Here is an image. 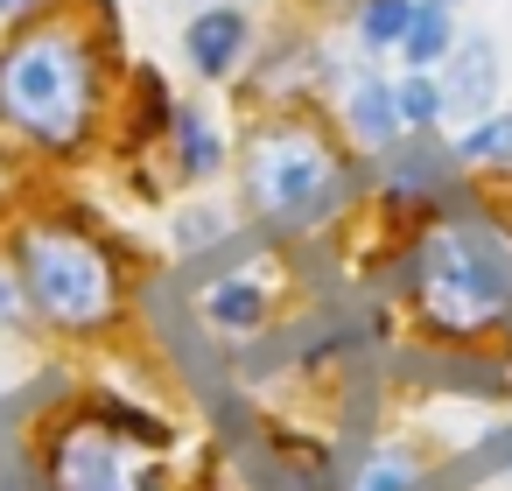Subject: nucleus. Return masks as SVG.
<instances>
[{
    "instance_id": "1",
    "label": "nucleus",
    "mask_w": 512,
    "mask_h": 491,
    "mask_svg": "<svg viewBox=\"0 0 512 491\" xmlns=\"http://www.w3.org/2000/svg\"><path fill=\"white\" fill-rule=\"evenodd\" d=\"M113 120V8L50 0L0 43V134L22 155L78 162Z\"/></svg>"
},
{
    "instance_id": "2",
    "label": "nucleus",
    "mask_w": 512,
    "mask_h": 491,
    "mask_svg": "<svg viewBox=\"0 0 512 491\" xmlns=\"http://www.w3.org/2000/svg\"><path fill=\"white\" fill-rule=\"evenodd\" d=\"M407 302L428 337L484 344L512 323V218L491 204H435L407 246Z\"/></svg>"
},
{
    "instance_id": "3",
    "label": "nucleus",
    "mask_w": 512,
    "mask_h": 491,
    "mask_svg": "<svg viewBox=\"0 0 512 491\" xmlns=\"http://www.w3.org/2000/svg\"><path fill=\"white\" fill-rule=\"evenodd\" d=\"M358 197V162L344 155V141L302 113L281 106L274 120H260L239 148V211L253 218V232L267 239H309L323 225H337Z\"/></svg>"
},
{
    "instance_id": "4",
    "label": "nucleus",
    "mask_w": 512,
    "mask_h": 491,
    "mask_svg": "<svg viewBox=\"0 0 512 491\" xmlns=\"http://www.w3.org/2000/svg\"><path fill=\"white\" fill-rule=\"evenodd\" d=\"M29 316L57 337H106L127 316V260L106 232L71 211H22L8 232Z\"/></svg>"
},
{
    "instance_id": "5",
    "label": "nucleus",
    "mask_w": 512,
    "mask_h": 491,
    "mask_svg": "<svg viewBox=\"0 0 512 491\" xmlns=\"http://www.w3.org/2000/svg\"><path fill=\"white\" fill-rule=\"evenodd\" d=\"M169 428L113 393H92L71 421L43 435V491H176L169 484Z\"/></svg>"
},
{
    "instance_id": "6",
    "label": "nucleus",
    "mask_w": 512,
    "mask_h": 491,
    "mask_svg": "<svg viewBox=\"0 0 512 491\" xmlns=\"http://www.w3.org/2000/svg\"><path fill=\"white\" fill-rule=\"evenodd\" d=\"M337 127L358 155H400L407 148V120H400V92L379 71H351L337 85Z\"/></svg>"
},
{
    "instance_id": "7",
    "label": "nucleus",
    "mask_w": 512,
    "mask_h": 491,
    "mask_svg": "<svg viewBox=\"0 0 512 491\" xmlns=\"http://www.w3.org/2000/svg\"><path fill=\"white\" fill-rule=\"evenodd\" d=\"M183 57H190L197 78L232 85V78L253 64V15L232 8V0H218V8H197L190 29H183Z\"/></svg>"
},
{
    "instance_id": "8",
    "label": "nucleus",
    "mask_w": 512,
    "mask_h": 491,
    "mask_svg": "<svg viewBox=\"0 0 512 491\" xmlns=\"http://www.w3.org/2000/svg\"><path fill=\"white\" fill-rule=\"evenodd\" d=\"M442 78V99H449V120H484V113H498V36H484V29H463L456 36V50H449V64L435 71Z\"/></svg>"
},
{
    "instance_id": "9",
    "label": "nucleus",
    "mask_w": 512,
    "mask_h": 491,
    "mask_svg": "<svg viewBox=\"0 0 512 491\" xmlns=\"http://www.w3.org/2000/svg\"><path fill=\"white\" fill-rule=\"evenodd\" d=\"M197 309H204L211 330H225V337H253V330H267L274 295H267L253 274H218V281L197 295Z\"/></svg>"
},
{
    "instance_id": "10",
    "label": "nucleus",
    "mask_w": 512,
    "mask_h": 491,
    "mask_svg": "<svg viewBox=\"0 0 512 491\" xmlns=\"http://www.w3.org/2000/svg\"><path fill=\"white\" fill-rule=\"evenodd\" d=\"M169 155H176L183 183H211V176L225 169V134H218V120H211L204 106H176V113H169Z\"/></svg>"
},
{
    "instance_id": "11",
    "label": "nucleus",
    "mask_w": 512,
    "mask_h": 491,
    "mask_svg": "<svg viewBox=\"0 0 512 491\" xmlns=\"http://www.w3.org/2000/svg\"><path fill=\"white\" fill-rule=\"evenodd\" d=\"M456 36H463V29H456V15H449V0H421L393 57H400L407 71H442L449 50H456Z\"/></svg>"
},
{
    "instance_id": "12",
    "label": "nucleus",
    "mask_w": 512,
    "mask_h": 491,
    "mask_svg": "<svg viewBox=\"0 0 512 491\" xmlns=\"http://www.w3.org/2000/svg\"><path fill=\"white\" fill-rule=\"evenodd\" d=\"M449 162H456V169H512V106L470 120V127L456 134V155H449Z\"/></svg>"
},
{
    "instance_id": "13",
    "label": "nucleus",
    "mask_w": 512,
    "mask_h": 491,
    "mask_svg": "<svg viewBox=\"0 0 512 491\" xmlns=\"http://www.w3.org/2000/svg\"><path fill=\"white\" fill-rule=\"evenodd\" d=\"M414 8H421V0H358V50H365V57L400 50V36H407V22H414Z\"/></svg>"
},
{
    "instance_id": "14",
    "label": "nucleus",
    "mask_w": 512,
    "mask_h": 491,
    "mask_svg": "<svg viewBox=\"0 0 512 491\" xmlns=\"http://www.w3.org/2000/svg\"><path fill=\"white\" fill-rule=\"evenodd\" d=\"M393 92H400L407 134H435V127L449 120V99H442V78H435V71H407V78H393Z\"/></svg>"
},
{
    "instance_id": "15",
    "label": "nucleus",
    "mask_w": 512,
    "mask_h": 491,
    "mask_svg": "<svg viewBox=\"0 0 512 491\" xmlns=\"http://www.w3.org/2000/svg\"><path fill=\"white\" fill-rule=\"evenodd\" d=\"M428 484V470H421V456H407V449H372L365 463H358V477H351V491H421Z\"/></svg>"
},
{
    "instance_id": "16",
    "label": "nucleus",
    "mask_w": 512,
    "mask_h": 491,
    "mask_svg": "<svg viewBox=\"0 0 512 491\" xmlns=\"http://www.w3.org/2000/svg\"><path fill=\"white\" fill-rule=\"evenodd\" d=\"M169 239H176V253H183V260H197L204 246H225V239H232V218H218V211L190 204V211H176V218H169Z\"/></svg>"
},
{
    "instance_id": "17",
    "label": "nucleus",
    "mask_w": 512,
    "mask_h": 491,
    "mask_svg": "<svg viewBox=\"0 0 512 491\" xmlns=\"http://www.w3.org/2000/svg\"><path fill=\"white\" fill-rule=\"evenodd\" d=\"M29 204V169H22V148L0 134V225H15Z\"/></svg>"
},
{
    "instance_id": "18",
    "label": "nucleus",
    "mask_w": 512,
    "mask_h": 491,
    "mask_svg": "<svg viewBox=\"0 0 512 491\" xmlns=\"http://www.w3.org/2000/svg\"><path fill=\"white\" fill-rule=\"evenodd\" d=\"M36 316H29V295H22V274H15V260H8V246H0V330H29Z\"/></svg>"
},
{
    "instance_id": "19",
    "label": "nucleus",
    "mask_w": 512,
    "mask_h": 491,
    "mask_svg": "<svg viewBox=\"0 0 512 491\" xmlns=\"http://www.w3.org/2000/svg\"><path fill=\"white\" fill-rule=\"evenodd\" d=\"M50 8V0H0V36H8V29H22V22H36Z\"/></svg>"
},
{
    "instance_id": "20",
    "label": "nucleus",
    "mask_w": 512,
    "mask_h": 491,
    "mask_svg": "<svg viewBox=\"0 0 512 491\" xmlns=\"http://www.w3.org/2000/svg\"><path fill=\"white\" fill-rule=\"evenodd\" d=\"M449 8H456V0H449Z\"/></svg>"
}]
</instances>
